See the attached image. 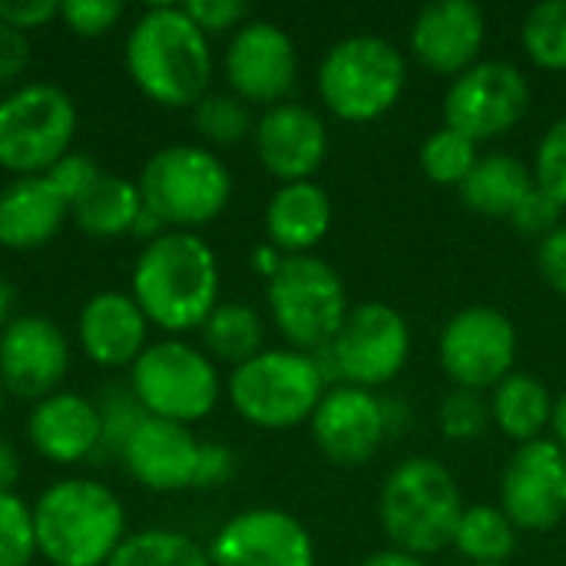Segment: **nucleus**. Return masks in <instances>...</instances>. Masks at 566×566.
<instances>
[{
    "instance_id": "obj_26",
    "label": "nucleus",
    "mask_w": 566,
    "mask_h": 566,
    "mask_svg": "<svg viewBox=\"0 0 566 566\" xmlns=\"http://www.w3.org/2000/svg\"><path fill=\"white\" fill-rule=\"evenodd\" d=\"M534 189H537V179L521 159L507 153H491L478 159V166L461 186V196L478 216L511 219Z\"/></svg>"
},
{
    "instance_id": "obj_52",
    "label": "nucleus",
    "mask_w": 566,
    "mask_h": 566,
    "mask_svg": "<svg viewBox=\"0 0 566 566\" xmlns=\"http://www.w3.org/2000/svg\"><path fill=\"white\" fill-rule=\"evenodd\" d=\"M0 415H3V385H0Z\"/></svg>"
},
{
    "instance_id": "obj_43",
    "label": "nucleus",
    "mask_w": 566,
    "mask_h": 566,
    "mask_svg": "<svg viewBox=\"0 0 566 566\" xmlns=\"http://www.w3.org/2000/svg\"><path fill=\"white\" fill-rule=\"evenodd\" d=\"M235 474V454L229 444L219 441H202L199 444V464H196V481L192 488H222Z\"/></svg>"
},
{
    "instance_id": "obj_37",
    "label": "nucleus",
    "mask_w": 566,
    "mask_h": 566,
    "mask_svg": "<svg viewBox=\"0 0 566 566\" xmlns=\"http://www.w3.org/2000/svg\"><path fill=\"white\" fill-rule=\"evenodd\" d=\"M441 431L451 441H474L484 434V428L491 424V405L484 401L481 391H468V388H454L438 411Z\"/></svg>"
},
{
    "instance_id": "obj_19",
    "label": "nucleus",
    "mask_w": 566,
    "mask_h": 566,
    "mask_svg": "<svg viewBox=\"0 0 566 566\" xmlns=\"http://www.w3.org/2000/svg\"><path fill=\"white\" fill-rule=\"evenodd\" d=\"M488 40V17L471 0H434L421 7L411 27L415 60L441 76L471 70Z\"/></svg>"
},
{
    "instance_id": "obj_48",
    "label": "nucleus",
    "mask_w": 566,
    "mask_h": 566,
    "mask_svg": "<svg viewBox=\"0 0 566 566\" xmlns=\"http://www.w3.org/2000/svg\"><path fill=\"white\" fill-rule=\"evenodd\" d=\"M282 262H285V255L269 242V245H259L255 252H252V265H255V272L259 275H265V279H275V272L282 269Z\"/></svg>"
},
{
    "instance_id": "obj_2",
    "label": "nucleus",
    "mask_w": 566,
    "mask_h": 566,
    "mask_svg": "<svg viewBox=\"0 0 566 566\" xmlns=\"http://www.w3.org/2000/svg\"><path fill=\"white\" fill-rule=\"evenodd\" d=\"M126 70L159 106H196L212 80L209 36L182 7H149L129 30Z\"/></svg>"
},
{
    "instance_id": "obj_31",
    "label": "nucleus",
    "mask_w": 566,
    "mask_h": 566,
    "mask_svg": "<svg viewBox=\"0 0 566 566\" xmlns=\"http://www.w3.org/2000/svg\"><path fill=\"white\" fill-rule=\"evenodd\" d=\"M106 566H212L209 554L186 534L176 531H139L129 534Z\"/></svg>"
},
{
    "instance_id": "obj_9",
    "label": "nucleus",
    "mask_w": 566,
    "mask_h": 566,
    "mask_svg": "<svg viewBox=\"0 0 566 566\" xmlns=\"http://www.w3.org/2000/svg\"><path fill=\"white\" fill-rule=\"evenodd\" d=\"M269 312L295 352H318L338 335L348 315V295L325 259L285 255L275 279H269Z\"/></svg>"
},
{
    "instance_id": "obj_20",
    "label": "nucleus",
    "mask_w": 566,
    "mask_h": 566,
    "mask_svg": "<svg viewBox=\"0 0 566 566\" xmlns=\"http://www.w3.org/2000/svg\"><path fill=\"white\" fill-rule=\"evenodd\" d=\"M252 136L262 166L282 179V186L312 179L328 156V129L322 116L302 103L269 106Z\"/></svg>"
},
{
    "instance_id": "obj_7",
    "label": "nucleus",
    "mask_w": 566,
    "mask_h": 566,
    "mask_svg": "<svg viewBox=\"0 0 566 566\" xmlns=\"http://www.w3.org/2000/svg\"><path fill=\"white\" fill-rule=\"evenodd\" d=\"M328 385L308 352H259L229 378L235 411L265 431H289L308 421Z\"/></svg>"
},
{
    "instance_id": "obj_50",
    "label": "nucleus",
    "mask_w": 566,
    "mask_h": 566,
    "mask_svg": "<svg viewBox=\"0 0 566 566\" xmlns=\"http://www.w3.org/2000/svg\"><path fill=\"white\" fill-rule=\"evenodd\" d=\"M13 308H17V289H13V282H7L0 275V332L13 322Z\"/></svg>"
},
{
    "instance_id": "obj_39",
    "label": "nucleus",
    "mask_w": 566,
    "mask_h": 566,
    "mask_svg": "<svg viewBox=\"0 0 566 566\" xmlns=\"http://www.w3.org/2000/svg\"><path fill=\"white\" fill-rule=\"evenodd\" d=\"M60 17L80 36H99L119 23L123 3H116V0H66V3H60Z\"/></svg>"
},
{
    "instance_id": "obj_38",
    "label": "nucleus",
    "mask_w": 566,
    "mask_h": 566,
    "mask_svg": "<svg viewBox=\"0 0 566 566\" xmlns=\"http://www.w3.org/2000/svg\"><path fill=\"white\" fill-rule=\"evenodd\" d=\"M534 179L547 196H554L566 209V116H560L544 133L537 146V159H534Z\"/></svg>"
},
{
    "instance_id": "obj_32",
    "label": "nucleus",
    "mask_w": 566,
    "mask_h": 566,
    "mask_svg": "<svg viewBox=\"0 0 566 566\" xmlns=\"http://www.w3.org/2000/svg\"><path fill=\"white\" fill-rule=\"evenodd\" d=\"M478 159H481L478 143L468 139L464 133L451 129V126L434 129L421 143V153H418L421 172L434 186H458V189L464 186V179L471 176V169L478 166Z\"/></svg>"
},
{
    "instance_id": "obj_18",
    "label": "nucleus",
    "mask_w": 566,
    "mask_h": 566,
    "mask_svg": "<svg viewBox=\"0 0 566 566\" xmlns=\"http://www.w3.org/2000/svg\"><path fill=\"white\" fill-rule=\"evenodd\" d=\"M388 434V408L365 388L338 385L325 391L312 415V438L318 451L345 468L371 461Z\"/></svg>"
},
{
    "instance_id": "obj_22",
    "label": "nucleus",
    "mask_w": 566,
    "mask_h": 566,
    "mask_svg": "<svg viewBox=\"0 0 566 566\" xmlns=\"http://www.w3.org/2000/svg\"><path fill=\"white\" fill-rule=\"evenodd\" d=\"M30 444L36 448L40 458L53 464H76L86 458H96L99 451V408L96 401L73 395V391H56L43 401H36L30 424H27Z\"/></svg>"
},
{
    "instance_id": "obj_11",
    "label": "nucleus",
    "mask_w": 566,
    "mask_h": 566,
    "mask_svg": "<svg viewBox=\"0 0 566 566\" xmlns=\"http://www.w3.org/2000/svg\"><path fill=\"white\" fill-rule=\"evenodd\" d=\"M335 381L352 388H381L395 381L411 358L408 318L385 302H361L348 308L338 335L322 348Z\"/></svg>"
},
{
    "instance_id": "obj_15",
    "label": "nucleus",
    "mask_w": 566,
    "mask_h": 566,
    "mask_svg": "<svg viewBox=\"0 0 566 566\" xmlns=\"http://www.w3.org/2000/svg\"><path fill=\"white\" fill-rule=\"evenodd\" d=\"M298 76V53L292 36L272 20L242 23L226 50V80L245 103L279 106Z\"/></svg>"
},
{
    "instance_id": "obj_8",
    "label": "nucleus",
    "mask_w": 566,
    "mask_h": 566,
    "mask_svg": "<svg viewBox=\"0 0 566 566\" xmlns=\"http://www.w3.org/2000/svg\"><path fill=\"white\" fill-rule=\"evenodd\" d=\"M76 133L73 99L50 83H27L0 99V166L17 176H46Z\"/></svg>"
},
{
    "instance_id": "obj_27",
    "label": "nucleus",
    "mask_w": 566,
    "mask_h": 566,
    "mask_svg": "<svg viewBox=\"0 0 566 566\" xmlns=\"http://www.w3.org/2000/svg\"><path fill=\"white\" fill-rule=\"evenodd\" d=\"M488 405H491V424H497V431L517 444L541 441L554 418V398L547 385L524 371L507 375L491 391Z\"/></svg>"
},
{
    "instance_id": "obj_28",
    "label": "nucleus",
    "mask_w": 566,
    "mask_h": 566,
    "mask_svg": "<svg viewBox=\"0 0 566 566\" xmlns=\"http://www.w3.org/2000/svg\"><path fill=\"white\" fill-rule=\"evenodd\" d=\"M139 212H143L139 186L123 176H113V172H103L70 206V216L76 219L80 232H86L93 239H116V235L133 232Z\"/></svg>"
},
{
    "instance_id": "obj_23",
    "label": "nucleus",
    "mask_w": 566,
    "mask_h": 566,
    "mask_svg": "<svg viewBox=\"0 0 566 566\" xmlns=\"http://www.w3.org/2000/svg\"><path fill=\"white\" fill-rule=\"evenodd\" d=\"M149 318L133 295L99 292L80 312V345L103 368L133 365L146 352Z\"/></svg>"
},
{
    "instance_id": "obj_51",
    "label": "nucleus",
    "mask_w": 566,
    "mask_h": 566,
    "mask_svg": "<svg viewBox=\"0 0 566 566\" xmlns=\"http://www.w3.org/2000/svg\"><path fill=\"white\" fill-rule=\"evenodd\" d=\"M551 431H554V441L566 451V391L560 398H554V418H551Z\"/></svg>"
},
{
    "instance_id": "obj_29",
    "label": "nucleus",
    "mask_w": 566,
    "mask_h": 566,
    "mask_svg": "<svg viewBox=\"0 0 566 566\" xmlns=\"http://www.w3.org/2000/svg\"><path fill=\"white\" fill-rule=\"evenodd\" d=\"M451 547L471 564L504 566L517 551V527L501 507L474 504V507H464Z\"/></svg>"
},
{
    "instance_id": "obj_16",
    "label": "nucleus",
    "mask_w": 566,
    "mask_h": 566,
    "mask_svg": "<svg viewBox=\"0 0 566 566\" xmlns=\"http://www.w3.org/2000/svg\"><path fill=\"white\" fill-rule=\"evenodd\" d=\"M212 566H315V544L302 521L259 507L235 514L212 541Z\"/></svg>"
},
{
    "instance_id": "obj_49",
    "label": "nucleus",
    "mask_w": 566,
    "mask_h": 566,
    "mask_svg": "<svg viewBox=\"0 0 566 566\" xmlns=\"http://www.w3.org/2000/svg\"><path fill=\"white\" fill-rule=\"evenodd\" d=\"M361 566H428L421 557H411L405 551H378L371 557H365Z\"/></svg>"
},
{
    "instance_id": "obj_3",
    "label": "nucleus",
    "mask_w": 566,
    "mask_h": 566,
    "mask_svg": "<svg viewBox=\"0 0 566 566\" xmlns=\"http://www.w3.org/2000/svg\"><path fill=\"white\" fill-rule=\"evenodd\" d=\"M33 531L50 566H106L126 541V514L109 488L73 478L40 494Z\"/></svg>"
},
{
    "instance_id": "obj_47",
    "label": "nucleus",
    "mask_w": 566,
    "mask_h": 566,
    "mask_svg": "<svg viewBox=\"0 0 566 566\" xmlns=\"http://www.w3.org/2000/svg\"><path fill=\"white\" fill-rule=\"evenodd\" d=\"M20 478V458H17V448L0 438V494H10V488L17 484Z\"/></svg>"
},
{
    "instance_id": "obj_1",
    "label": "nucleus",
    "mask_w": 566,
    "mask_h": 566,
    "mask_svg": "<svg viewBox=\"0 0 566 566\" xmlns=\"http://www.w3.org/2000/svg\"><path fill=\"white\" fill-rule=\"evenodd\" d=\"M133 298L166 332L202 328L219 305V262L196 232L169 229L146 242L133 269Z\"/></svg>"
},
{
    "instance_id": "obj_12",
    "label": "nucleus",
    "mask_w": 566,
    "mask_h": 566,
    "mask_svg": "<svg viewBox=\"0 0 566 566\" xmlns=\"http://www.w3.org/2000/svg\"><path fill=\"white\" fill-rule=\"evenodd\" d=\"M441 368L454 388L494 391L517 361V328L514 322L491 305H468L448 318L441 332Z\"/></svg>"
},
{
    "instance_id": "obj_34",
    "label": "nucleus",
    "mask_w": 566,
    "mask_h": 566,
    "mask_svg": "<svg viewBox=\"0 0 566 566\" xmlns=\"http://www.w3.org/2000/svg\"><path fill=\"white\" fill-rule=\"evenodd\" d=\"M527 56L541 70H566V0H544L531 7L524 30H521Z\"/></svg>"
},
{
    "instance_id": "obj_21",
    "label": "nucleus",
    "mask_w": 566,
    "mask_h": 566,
    "mask_svg": "<svg viewBox=\"0 0 566 566\" xmlns=\"http://www.w3.org/2000/svg\"><path fill=\"white\" fill-rule=\"evenodd\" d=\"M199 444L189 424H176L166 418H146L133 434L123 464L129 474L149 491H182L196 481Z\"/></svg>"
},
{
    "instance_id": "obj_4",
    "label": "nucleus",
    "mask_w": 566,
    "mask_h": 566,
    "mask_svg": "<svg viewBox=\"0 0 566 566\" xmlns=\"http://www.w3.org/2000/svg\"><path fill=\"white\" fill-rule=\"evenodd\" d=\"M464 497L458 478L434 458L401 461L381 484L378 517L395 551L428 557L451 547Z\"/></svg>"
},
{
    "instance_id": "obj_13",
    "label": "nucleus",
    "mask_w": 566,
    "mask_h": 566,
    "mask_svg": "<svg viewBox=\"0 0 566 566\" xmlns=\"http://www.w3.org/2000/svg\"><path fill=\"white\" fill-rule=\"evenodd\" d=\"M531 106L527 76L507 60H478L444 93V126L474 143L511 133Z\"/></svg>"
},
{
    "instance_id": "obj_45",
    "label": "nucleus",
    "mask_w": 566,
    "mask_h": 566,
    "mask_svg": "<svg viewBox=\"0 0 566 566\" xmlns=\"http://www.w3.org/2000/svg\"><path fill=\"white\" fill-rule=\"evenodd\" d=\"M537 265H541V275L547 279V285L566 295V226L551 232L537 245Z\"/></svg>"
},
{
    "instance_id": "obj_42",
    "label": "nucleus",
    "mask_w": 566,
    "mask_h": 566,
    "mask_svg": "<svg viewBox=\"0 0 566 566\" xmlns=\"http://www.w3.org/2000/svg\"><path fill=\"white\" fill-rule=\"evenodd\" d=\"M182 10L192 17V23L209 36V33H226V30H239L242 23H249V3L242 0H192L182 3Z\"/></svg>"
},
{
    "instance_id": "obj_17",
    "label": "nucleus",
    "mask_w": 566,
    "mask_h": 566,
    "mask_svg": "<svg viewBox=\"0 0 566 566\" xmlns=\"http://www.w3.org/2000/svg\"><path fill=\"white\" fill-rule=\"evenodd\" d=\"M70 365L63 332L43 315H20L0 332V385L23 401L56 395Z\"/></svg>"
},
{
    "instance_id": "obj_53",
    "label": "nucleus",
    "mask_w": 566,
    "mask_h": 566,
    "mask_svg": "<svg viewBox=\"0 0 566 566\" xmlns=\"http://www.w3.org/2000/svg\"><path fill=\"white\" fill-rule=\"evenodd\" d=\"M471 566H497V564H471Z\"/></svg>"
},
{
    "instance_id": "obj_6",
    "label": "nucleus",
    "mask_w": 566,
    "mask_h": 566,
    "mask_svg": "<svg viewBox=\"0 0 566 566\" xmlns=\"http://www.w3.org/2000/svg\"><path fill=\"white\" fill-rule=\"evenodd\" d=\"M143 206L172 229L206 226L229 206L232 176L206 146L176 143L153 153L136 179Z\"/></svg>"
},
{
    "instance_id": "obj_14",
    "label": "nucleus",
    "mask_w": 566,
    "mask_h": 566,
    "mask_svg": "<svg viewBox=\"0 0 566 566\" xmlns=\"http://www.w3.org/2000/svg\"><path fill=\"white\" fill-rule=\"evenodd\" d=\"M501 511L517 531H554L566 517V451L554 438L521 444L501 478Z\"/></svg>"
},
{
    "instance_id": "obj_25",
    "label": "nucleus",
    "mask_w": 566,
    "mask_h": 566,
    "mask_svg": "<svg viewBox=\"0 0 566 566\" xmlns=\"http://www.w3.org/2000/svg\"><path fill=\"white\" fill-rule=\"evenodd\" d=\"M332 229V199L328 192L305 179V182H285L269 199L265 209V235L279 252L289 255H308Z\"/></svg>"
},
{
    "instance_id": "obj_40",
    "label": "nucleus",
    "mask_w": 566,
    "mask_h": 566,
    "mask_svg": "<svg viewBox=\"0 0 566 566\" xmlns=\"http://www.w3.org/2000/svg\"><path fill=\"white\" fill-rule=\"evenodd\" d=\"M560 212H564V206L537 186V189L517 206V212L511 216V226H514L517 232H524V235L544 242L551 232L560 229Z\"/></svg>"
},
{
    "instance_id": "obj_10",
    "label": "nucleus",
    "mask_w": 566,
    "mask_h": 566,
    "mask_svg": "<svg viewBox=\"0 0 566 566\" xmlns=\"http://www.w3.org/2000/svg\"><path fill=\"white\" fill-rule=\"evenodd\" d=\"M129 388L153 418L192 424L216 408L219 371L206 352L166 338L146 345V352L133 361Z\"/></svg>"
},
{
    "instance_id": "obj_44",
    "label": "nucleus",
    "mask_w": 566,
    "mask_h": 566,
    "mask_svg": "<svg viewBox=\"0 0 566 566\" xmlns=\"http://www.w3.org/2000/svg\"><path fill=\"white\" fill-rule=\"evenodd\" d=\"M53 17H60V3L53 0H0V20L20 33L36 30Z\"/></svg>"
},
{
    "instance_id": "obj_30",
    "label": "nucleus",
    "mask_w": 566,
    "mask_h": 566,
    "mask_svg": "<svg viewBox=\"0 0 566 566\" xmlns=\"http://www.w3.org/2000/svg\"><path fill=\"white\" fill-rule=\"evenodd\" d=\"M262 318L255 308L226 302L216 305V312L202 325V345L212 358L229 361V365H245L262 352Z\"/></svg>"
},
{
    "instance_id": "obj_41",
    "label": "nucleus",
    "mask_w": 566,
    "mask_h": 566,
    "mask_svg": "<svg viewBox=\"0 0 566 566\" xmlns=\"http://www.w3.org/2000/svg\"><path fill=\"white\" fill-rule=\"evenodd\" d=\"M99 176H103V169L96 166V159L90 153H73V149L46 172V179L56 186V192L66 199V206H73Z\"/></svg>"
},
{
    "instance_id": "obj_5",
    "label": "nucleus",
    "mask_w": 566,
    "mask_h": 566,
    "mask_svg": "<svg viewBox=\"0 0 566 566\" xmlns=\"http://www.w3.org/2000/svg\"><path fill=\"white\" fill-rule=\"evenodd\" d=\"M408 83L405 53L371 33L338 40L318 66V96L345 123L381 119Z\"/></svg>"
},
{
    "instance_id": "obj_35",
    "label": "nucleus",
    "mask_w": 566,
    "mask_h": 566,
    "mask_svg": "<svg viewBox=\"0 0 566 566\" xmlns=\"http://www.w3.org/2000/svg\"><path fill=\"white\" fill-rule=\"evenodd\" d=\"M192 109H196L192 116L196 129L216 146H232V143H242L249 133H255L252 109L235 93H206Z\"/></svg>"
},
{
    "instance_id": "obj_33",
    "label": "nucleus",
    "mask_w": 566,
    "mask_h": 566,
    "mask_svg": "<svg viewBox=\"0 0 566 566\" xmlns=\"http://www.w3.org/2000/svg\"><path fill=\"white\" fill-rule=\"evenodd\" d=\"M96 408H99V421H103V434H99L96 458H106V461L119 458L123 461L133 434L143 428V421L149 418V411L139 405V398L133 395L129 385H106L99 391Z\"/></svg>"
},
{
    "instance_id": "obj_36",
    "label": "nucleus",
    "mask_w": 566,
    "mask_h": 566,
    "mask_svg": "<svg viewBox=\"0 0 566 566\" xmlns=\"http://www.w3.org/2000/svg\"><path fill=\"white\" fill-rule=\"evenodd\" d=\"M33 554V511L17 494H0V566H30Z\"/></svg>"
},
{
    "instance_id": "obj_24",
    "label": "nucleus",
    "mask_w": 566,
    "mask_h": 566,
    "mask_svg": "<svg viewBox=\"0 0 566 566\" xmlns=\"http://www.w3.org/2000/svg\"><path fill=\"white\" fill-rule=\"evenodd\" d=\"M66 216L70 206L46 176H20L0 192V245L17 252L40 249L60 232Z\"/></svg>"
},
{
    "instance_id": "obj_46",
    "label": "nucleus",
    "mask_w": 566,
    "mask_h": 566,
    "mask_svg": "<svg viewBox=\"0 0 566 566\" xmlns=\"http://www.w3.org/2000/svg\"><path fill=\"white\" fill-rule=\"evenodd\" d=\"M30 63V43L27 33L13 30L10 23L0 20V83L17 80Z\"/></svg>"
}]
</instances>
